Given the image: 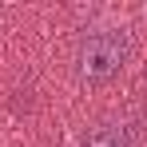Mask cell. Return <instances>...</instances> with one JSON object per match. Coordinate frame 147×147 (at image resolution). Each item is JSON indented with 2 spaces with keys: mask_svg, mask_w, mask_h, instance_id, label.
<instances>
[{
  "mask_svg": "<svg viewBox=\"0 0 147 147\" xmlns=\"http://www.w3.org/2000/svg\"><path fill=\"white\" fill-rule=\"evenodd\" d=\"M80 147H131V139H127V131L119 123H99V127H92L84 135Z\"/></svg>",
  "mask_w": 147,
  "mask_h": 147,
  "instance_id": "2",
  "label": "cell"
},
{
  "mask_svg": "<svg viewBox=\"0 0 147 147\" xmlns=\"http://www.w3.org/2000/svg\"><path fill=\"white\" fill-rule=\"evenodd\" d=\"M131 56V36L123 28H88L80 40H76V76L84 84H107L111 76L123 72Z\"/></svg>",
  "mask_w": 147,
  "mask_h": 147,
  "instance_id": "1",
  "label": "cell"
}]
</instances>
